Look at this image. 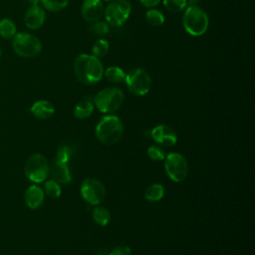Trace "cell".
Wrapping results in <instances>:
<instances>
[{
	"label": "cell",
	"mask_w": 255,
	"mask_h": 255,
	"mask_svg": "<svg viewBox=\"0 0 255 255\" xmlns=\"http://www.w3.org/2000/svg\"><path fill=\"white\" fill-rule=\"evenodd\" d=\"M94 112V104L90 100H83L79 102L74 109V116L77 119L84 120L89 118Z\"/></svg>",
	"instance_id": "e0dca14e"
},
{
	"label": "cell",
	"mask_w": 255,
	"mask_h": 255,
	"mask_svg": "<svg viewBox=\"0 0 255 255\" xmlns=\"http://www.w3.org/2000/svg\"><path fill=\"white\" fill-rule=\"evenodd\" d=\"M81 194L88 203L98 205L106 197V188L99 179L89 177L82 182Z\"/></svg>",
	"instance_id": "30bf717a"
},
{
	"label": "cell",
	"mask_w": 255,
	"mask_h": 255,
	"mask_svg": "<svg viewBox=\"0 0 255 255\" xmlns=\"http://www.w3.org/2000/svg\"><path fill=\"white\" fill-rule=\"evenodd\" d=\"M145 19L148 24L154 27H159L164 23V15L157 9L150 8L145 12Z\"/></svg>",
	"instance_id": "7402d4cb"
},
{
	"label": "cell",
	"mask_w": 255,
	"mask_h": 255,
	"mask_svg": "<svg viewBox=\"0 0 255 255\" xmlns=\"http://www.w3.org/2000/svg\"><path fill=\"white\" fill-rule=\"evenodd\" d=\"M74 71L77 79L84 85L100 82L104 76V66L94 55L80 54L74 61Z\"/></svg>",
	"instance_id": "6da1fadb"
},
{
	"label": "cell",
	"mask_w": 255,
	"mask_h": 255,
	"mask_svg": "<svg viewBox=\"0 0 255 255\" xmlns=\"http://www.w3.org/2000/svg\"><path fill=\"white\" fill-rule=\"evenodd\" d=\"M105 7L102 0H84L81 7L83 18L88 22L98 21L104 14Z\"/></svg>",
	"instance_id": "7c38bea8"
},
{
	"label": "cell",
	"mask_w": 255,
	"mask_h": 255,
	"mask_svg": "<svg viewBox=\"0 0 255 255\" xmlns=\"http://www.w3.org/2000/svg\"><path fill=\"white\" fill-rule=\"evenodd\" d=\"M164 195V188L159 183H153L149 185L144 192V196L148 201H159Z\"/></svg>",
	"instance_id": "44dd1931"
},
{
	"label": "cell",
	"mask_w": 255,
	"mask_h": 255,
	"mask_svg": "<svg viewBox=\"0 0 255 255\" xmlns=\"http://www.w3.org/2000/svg\"><path fill=\"white\" fill-rule=\"evenodd\" d=\"M147 155L154 161H161L165 158V152L162 147L158 145H151L147 148Z\"/></svg>",
	"instance_id": "4316f807"
},
{
	"label": "cell",
	"mask_w": 255,
	"mask_h": 255,
	"mask_svg": "<svg viewBox=\"0 0 255 255\" xmlns=\"http://www.w3.org/2000/svg\"><path fill=\"white\" fill-rule=\"evenodd\" d=\"M26 26L31 30H37L43 26L46 20V13L43 8L38 5H33L25 13L24 16Z\"/></svg>",
	"instance_id": "4fadbf2b"
},
{
	"label": "cell",
	"mask_w": 255,
	"mask_h": 255,
	"mask_svg": "<svg viewBox=\"0 0 255 255\" xmlns=\"http://www.w3.org/2000/svg\"><path fill=\"white\" fill-rule=\"evenodd\" d=\"M124 102V93L117 87L101 90L95 97L96 108L104 114H112L120 109Z\"/></svg>",
	"instance_id": "277c9868"
},
{
	"label": "cell",
	"mask_w": 255,
	"mask_h": 255,
	"mask_svg": "<svg viewBox=\"0 0 255 255\" xmlns=\"http://www.w3.org/2000/svg\"><path fill=\"white\" fill-rule=\"evenodd\" d=\"M110 255H131V249L128 246L120 245L114 248Z\"/></svg>",
	"instance_id": "f546056e"
},
{
	"label": "cell",
	"mask_w": 255,
	"mask_h": 255,
	"mask_svg": "<svg viewBox=\"0 0 255 255\" xmlns=\"http://www.w3.org/2000/svg\"><path fill=\"white\" fill-rule=\"evenodd\" d=\"M110 49V44L107 40L105 39H98L92 47V55H94L97 58H102L105 57L107 55V53L109 52Z\"/></svg>",
	"instance_id": "603a6c76"
},
{
	"label": "cell",
	"mask_w": 255,
	"mask_h": 255,
	"mask_svg": "<svg viewBox=\"0 0 255 255\" xmlns=\"http://www.w3.org/2000/svg\"><path fill=\"white\" fill-rule=\"evenodd\" d=\"M44 188H45V193L51 198L60 197L61 192H62L60 184L57 181H55L54 179L46 181Z\"/></svg>",
	"instance_id": "d4e9b609"
},
{
	"label": "cell",
	"mask_w": 255,
	"mask_h": 255,
	"mask_svg": "<svg viewBox=\"0 0 255 255\" xmlns=\"http://www.w3.org/2000/svg\"><path fill=\"white\" fill-rule=\"evenodd\" d=\"M12 47L14 52L23 58H34L42 51L41 41L33 34L21 32L13 38Z\"/></svg>",
	"instance_id": "5b68a950"
},
{
	"label": "cell",
	"mask_w": 255,
	"mask_h": 255,
	"mask_svg": "<svg viewBox=\"0 0 255 255\" xmlns=\"http://www.w3.org/2000/svg\"><path fill=\"white\" fill-rule=\"evenodd\" d=\"M17 34V28L14 22L9 18L0 20V36L4 39H12Z\"/></svg>",
	"instance_id": "d6986e66"
},
{
	"label": "cell",
	"mask_w": 255,
	"mask_h": 255,
	"mask_svg": "<svg viewBox=\"0 0 255 255\" xmlns=\"http://www.w3.org/2000/svg\"><path fill=\"white\" fill-rule=\"evenodd\" d=\"M52 175H53V179L58 183L68 184L72 180L70 168L67 165V163L60 162L58 160L54 161L52 165Z\"/></svg>",
	"instance_id": "2e32d148"
},
{
	"label": "cell",
	"mask_w": 255,
	"mask_h": 255,
	"mask_svg": "<svg viewBox=\"0 0 255 255\" xmlns=\"http://www.w3.org/2000/svg\"><path fill=\"white\" fill-rule=\"evenodd\" d=\"M164 168L169 178L174 182L183 181L188 173L187 160L178 152H170L165 155Z\"/></svg>",
	"instance_id": "9c48e42d"
},
{
	"label": "cell",
	"mask_w": 255,
	"mask_h": 255,
	"mask_svg": "<svg viewBox=\"0 0 255 255\" xmlns=\"http://www.w3.org/2000/svg\"><path fill=\"white\" fill-rule=\"evenodd\" d=\"M41 3L45 9L57 12L66 8L69 5L70 0H41Z\"/></svg>",
	"instance_id": "cb8c5ba5"
},
{
	"label": "cell",
	"mask_w": 255,
	"mask_h": 255,
	"mask_svg": "<svg viewBox=\"0 0 255 255\" xmlns=\"http://www.w3.org/2000/svg\"><path fill=\"white\" fill-rule=\"evenodd\" d=\"M131 12V4L128 0H113L105 8L104 15L108 24L119 27L126 23Z\"/></svg>",
	"instance_id": "ba28073f"
},
{
	"label": "cell",
	"mask_w": 255,
	"mask_h": 255,
	"mask_svg": "<svg viewBox=\"0 0 255 255\" xmlns=\"http://www.w3.org/2000/svg\"><path fill=\"white\" fill-rule=\"evenodd\" d=\"M30 111L34 117L40 120H47L54 115L55 108L52 103L46 100H40L32 105Z\"/></svg>",
	"instance_id": "9a60e30c"
},
{
	"label": "cell",
	"mask_w": 255,
	"mask_h": 255,
	"mask_svg": "<svg viewBox=\"0 0 255 255\" xmlns=\"http://www.w3.org/2000/svg\"><path fill=\"white\" fill-rule=\"evenodd\" d=\"M198 1H199V0H186V3H187V5L189 6V5H195Z\"/></svg>",
	"instance_id": "d6a6232c"
},
{
	"label": "cell",
	"mask_w": 255,
	"mask_h": 255,
	"mask_svg": "<svg viewBox=\"0 0 255 255\" xmlns=\"http://www.w3.org/2000/svg\"><path fill=\"white\" fill-rule=\"evenodd\" d=\"M104 75L109 82L116 83V84L124 82L126 78V72L118 66H111L107 68L104 71Z\"/></svg>",
	"instance_id": "ac0fdd59"
},
{
	"label": "cell",
	"mask_w": 255,
	"mask_h": 255,
	"mask_svg": "<svg viewBox=\"0 0 255 255\" xmlns=\"http://www.w3.org/2000/svg\"><path fill=\"white\" fill-rule=\"evenodd\" d=\"M124 132V126L121 119L115 115L105 116L98 123L95 134L100 142L105 145L117 143Z\"/></svg>",
	"instance_id": "7a4b0ae2"
},
{
	"label": "cell",
	"mask_w": 255,
	"mask_h": 255,
	"mask_svg": "<svg viewBox=\"0 0 255 255\" xmlns=\"http://www.w3.org/2000/svg\"><path fill=\"white\" fill-rule=\"evenodd\" d=\"M109 31H110V27L107 22L96 21L91 26V32L98 36H105L109 33Z\"/></svg>",
	"instance_id": "83f0119b"
},
{
	"label": "cell",
	"mask_w": 255,
	"mask_h": 255,
	"mask_svg": "<svg viewBox=\"0 0 255 255\" xmlns=\"http://www.w3.org/2000/svg\"><path fill=\"white\" fill-rule=\"evenodd\" d=\"M72 154H73V151L70 146L62 145L57 150V159L56 160H58L60 162L68 163L72 157Z\"/></svg>",
	"instance_id": "f1b7e54d"
},
{
	"label": "cell",
	"mask_w": 255,
	"mask_h": 255,
	"mask_svg": "<svg viewBox=\"0 0 255 255\" xmlns=\"http://www.w3.org/2000/svg\"><path fill=\"white\" fill-rule=\"evenodd\" d=\"M139 2L146 8H152L155 7L160 2V0H139Z\"/></svg>",
	"instance_id": "4dcf8cb0"
},
{
	"label": "cell",
	"mask_w": 255,
	"mask_h": 255,
	"mask_svg": "<svg viewBox=\"0 0 255 255\" xmlns=\"http://www.w3.org/2000/svg\"><path fill=\"white\" fill-rule=\"evenodd\" d=\"M126 85L128 91L135 96L146 95L151 88V78L149 74L141 68H133L126 74Z\"/></svg>",
	"instance_id": "8992f818"
},
{
	"label": "cell",
	"mask_w": 255,
	"mask_h": 255,
	"mask_svg": "<svg viewBox=\"0 0 255 255\" xmlns=\"http://www.w3.org/2000/svg\"><path fill=\"white\" fill-rule=\"evenodd\" d=\"M163 6L170 12H181L186 6V0H163Z\"/></svg>",
	"instance_id": "484cf974"
},
{
	"label": "cell",
	"mask_w": 255,
	"mask_h": 255,
	"mask_svg": "<svg viewBox=\"0 0 255 255\" xmlns=\"http://www.w3.org/2000/svg\"><path fill=\"white\" fill-rule=\"evenodd\" d=\"M104 1H107V2H111V1H113V0H104Z\"/></svg>",
	"instance_id": "836d02e7"
},
{
	"label": "cell",
	"mask_w": 255,
	"mask_h": 255,
	"mask_svg": "<svg viewBox=\"0 0 255 255\" xmlns=\"http://www.w3.org/2000/svg\"><path fill=\"white\" fill-rule=\"evenodd\" d=\"M0 62H1V50H0Z\"/></svg>",
	"instance_id": "e575fe53"
},
{
	"label": "cell",
	"mask_w": 255,
	"mask_h": 255,
	"mask_svg": "<svg viewBox=\"0 0 255 255\" xmlns=\"http://www.w3.org/2000/svg\"><path fill=\"white\" fill-rule=\"evenodd\" d=\"M24 170L29 180L35 183H40L47 178L50 168L48 161L43 154L33 153L27 158Z\"/></svg>",
	"instance_id": "52a82bcc"
},
{
	"label": "cell",
	"mask_w": 255,
	"mask_h": 255,
	"mask_svg": "<svg viewBox=\"0 0 255 255\" xmlns=\"http://www.w3.org/2000/svg\"><path fill=\"white\" fill-rule=\"evenodd\" d=\"M44 190L38 185H30L24 194V199L28 207L32 209L39 208L44 202Z\"/></svg>",
	"instance_id": "5bb4252c"
},
{
	"label": "cell",
	"mask_w": 255,
	"mask_h": 255,
	"mask_svg": "<svg viewBox=\"0 0 255 255\" xmlns=\"http://www.w3.org/2000/svg\"><path fill=\"white\" fill-rule=\"evenodd\" d=\"M30 4H31V6H33V5H38L40 2H41V0H27Z\"/></svg>",
	"instance_id": "1f68e13d"
},
{
	"label": "cell",
	"mask_w": 255,
	"mask_h": 255,
	"mask_svg": "<svg viewBox=\"0 0 255 255\" xmlns=\"http://www.w3.org/2000/svg\"><path fill=\"white\" fill-rule=\"evenodd\" d=\"M182 26L187 34L193 37L202 36L209 26L208 15L202 8L196 5H189L184 9Z\"/></svg>",
	"instance_id": "3957f363"
},
{
	"label": "cell",
	"mask_w": 255,
	"mask_h": 255,
	"mask_svg": "<svg viewBox=\"0 0 255 255\" xmlns=\"http://www.w3.org/2000/svg\"><path fill=\"white\" fill-rule=\"evenodd\" d=\"M94 221L100 226H106L111 220L110 211L104 206H96L92 213Z\"/></svg>",
	"instance_id": "ffe728a7"
},
{
	"label": "cell",
	"mask_w": 255,
	"mask_h": 255,
	"mask_svg": "<svg viewBox=\"0 0 255 255\" xmlns=\"http://www.w3.org/2000/svg\"><path fill=\"white\" fill-rule=\"evenodd\" d=\"M150 134L158 144L163 146H172L177 140V135L174 129L166 125L156 126L152 128Z\"/></svg>",
	"instance_id": "8fae6325"
}]
</instances>
